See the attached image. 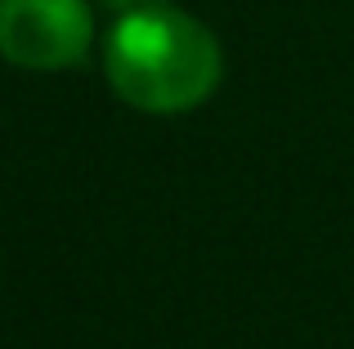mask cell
Masks as SVG:
<instances>
[{
  "label": "cell",
  "instance_id": "7a4b0ae2",
  "mask_svg": "<svg viewBox=\"0 0 354 349\" xmlns=\"http://www.w3.org/2000/svg\"><path fill=\"white\" fill-rule=\"evenodd\" d=\"M95 45L86 0H0V59L23 72L77 68Z\"/></svg>",
  "mask_w": 354,
  "mask_h": 349
},
{
  "label": "cell",
  "instance_id": "3957f363",
  "mask_svg": "<svg viewBox=\"0 0 354 349\" xmlns=\"http://www.w3.org/2000/svg\"><path fill=\"white\" fill-rule=\"evenodd\" d=\"M108 5H117L126 14V9H148V5H166V0H108Z\"/></svg>",
  "mask_w": 354,
  "mask_h": 349
},
{
  "label": "cell",
  "instance_id": "6da1fadb",
  "mask_svg": "<svg viewBox=\"0 0 354 349\" xmlns=\"http://www.w3.org/2000/svg\"><path fill=\"white\" fill-rule=\"evenodd\" d=\"M108 86L130 108L153 117L189 112L220 86L225 54L207 23L171 5L126 9L104 45Z\"/></svg>",
  "mask_w": 354,
  "mask_h": 349
}]
</instances>
